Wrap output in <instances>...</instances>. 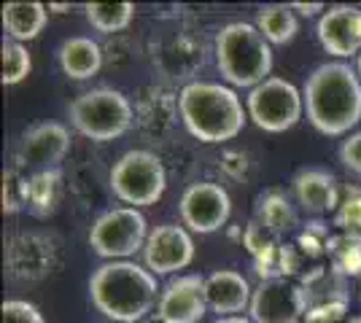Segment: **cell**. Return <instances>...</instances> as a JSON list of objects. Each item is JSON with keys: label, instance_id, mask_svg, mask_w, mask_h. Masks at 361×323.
Instances as JSON below:
<instances>
[{"label": "cell", "instance_id": "1", "mask_svg": "<svg viewBox=\"0 0 361 323\" xmlns=\"http://www.w3.org/2000/svg\"><path fill=\"white\" fill-rule=\"evenodd\" d=\"M305 113L321 135L337 138L361 122V78L348 62H324L305 81Z\"/></svg>", "mask_w": 361, "mask_h": 323}, {"label": "cell", "instance_id": "2", "mask_svg": "<svg viewBox=\"0 0 361 323\" xmlns=\"http://www.w3.org/2000/svg\"><path fill=\"white\" fill-rule=\"evenodd\" d=\"M157 275L135 262H106L90 277V299L114 323H137L157 308Z\"/></svg>", "mask_w": 361, "mask_h": 323}, {"label": "cell", "instance_id": "3", "mask_svg": "<svg viewBox=\"0 0 361 323\" xmlns=\"http://www.w3.org/2000/svg\"><path fill=\"white\" fill-rule=\"evenodd\" d=\"M178 116L200 143H226L243 132L245 108L235 89L216 81H189L178 94Z\"/></svg>", "mask_w": 361, "mask_h": 323}, {"label": "cell", "instance_id": "4", "mask_svg": "<svg viewBox=\"0 0 361 323\" xmlns=\"http://www.w3.org/2000/svg\"><path fill=\"white\" fill-rule=\"evenodd\" d=\"M216 65L224 81L232 87L254 89L270 78L272 70V44L251 22H229L216 32L213 44Z\"/></svg>", "mask_w": 361, "mask_h": 323}, {"label": "cell", "instance_id": "5", "mask_svg": "<svg viewBox=\"0 0 361 323\" xmlns=\"http://www.w3.org/2000/svg\"><path fill=\"white\" fill-rule=\"evenodd\" d=\"M135 122V110L130 97L119 89H92V92L78 94L71 103V124L78 135L94 140V143H108V140L121 138L130 132Z\"/></svg>", "mask_w": 361, "mask_h": 323}, {"label": "cell", "instance_id": "6", "mask_svg": "<svg viewBox=\"0 0 361 323\" xmlns=\"http://www.w3.org/2000/svg\"><path fill=\"white\" fill-rule=\"evenodd\" d=\"M108 184L127 208H149L162 200L167 189V172L157 154L133 148L114 162Z\"/></svg>", "mask_w": 361, "mask_h": 323}, {"label": "cell", "instance_id": "7", "mask_svg": "<svg viewBox=\"0 0 361 323\" xmlns=\"http://www.w3.org/2000/svg\"><path fill=\"white\" fill-rule=\"evenodd\" d=\"M146 215L137 208H111L100 215L90 229V248L108 262H127L137 251L146 248L149 240Z\"/></svg>", "mask_w": 361, "mask_h": 323}, {"label": "cell", "instance_id": "8", "mask_svg": "<svg viewBox=\"0 0 361 323\" xmlns=\"http://www.w3.org/2000/svg\"><path fill=\"white\" fill-rule=\"evenodd\" d=\"M248 119L264 132H286L305 113V97L286 78L270 76L245 97Z\"/></svg>", "mask_w": 361, "mask_h": 323}, {"label": "cell", "instance_id": "9", "mask_svg": "<svg viewBox=\"0 0 361 323\" xmlns=\"http://www.w3.org/2000/svg\"><path fill=\"white\" fill-rule=\"evenodd\" d=\"M248 312L254 323H300L307 315V296L297 277L259 280Z\"/></svg>", "mask_w": 361, "mask_h": 323}, {"label": "cell", "instance_id": "10", "mask_svg": "<svg viewBox=\"0 0 361 323\" xmlns=\"http://www.w3.org/2000/svg\"><path fill=\"white\" fill-rule=\"evenodd\" d=\"M71 151V129L60 122L32 124L30 129L19 138L14 148V170L19 172H41V170H57L62 159Z\"/></svg>", "mask_w": 361, "mask_h": 323}, {"label": "cell", "instance_id": "11", "mask_svg": "<svg viewBox=\"0 0 361 323\" xmlns=\"http://www.w3.org/2000/svg\"><path fill=\"white\" fill-rule=\"evenodd\" d=\"M57 246L41 232H16L6 240V272L19 283H38L54 272Z\"/></svg>", "mask_w": 361, "mask_h": 323}, {"label": "cell", "instance_id": "12", "mask_svg": "<svg viewBox=\"0 0 361 323\" xmlns=\"http://www.w3.org/2000/svg\"><path fill=\"white\" fill-rule=\"evenodd\" d=\"M183 227L197 234H213L224 227L232 215V200L224 186L213 181H197L192 184L178 202Z\"/></svg>", "mask_w": 361, "mask_h": 323}, {"label": "cell", "instance_id": "13", "mask_svg": "<svg viewBox=\"0 0 361 323\" xmlns=\"http://www.w3.org/2000/svg\"><path fill=\"white\" fill-rule=\"evenodd\" d=\"M146 270L154 275H173L195 262V240L178 224H159L149 232L143 248Z\"/></svg>", "mask_w": 361, "mask_h": 323}, {"label": "cell", "instance_id": "14", "mask_svg": "<svg viewBox=\"0 0 361 323\" xmlns=\"http://www.w3.org/2000/svg\"><path fill=\"white\" fill-rule=\"evenodd\" d=\"M208 312L202 275H178L167 283L157 302L159 323H200Z\"/></svg>", "mask_w": 361, "mask_h": 323}, {"label": "cell", "instance_id": "15", "mask_svg": "<svg viewBox=\"0 0 361 323\" xmlns=\"http://www.w3.org/2000/svg\"><path fill=\"white\" fill-rule=\"evenodd\" d=\"M316 35L326 54L345 60L361 54V8L359 6H331L318 19Z\"/></svg>", "mask_w": 361, "mask_h": 323}, {"label": "cell", "instance_id": "16", "mask_svg": "<svg viewBox=\"0 0 361 323\" xmlns=\"http://www.w3.org/2000/svg\"><path fill=\"white\" fill-rule=\"evenodd\" d=\"M205 293H208V310L219 312V318H232L251 308L254 289L251 283L235 272V270H219L205 277Z\"/></svg>", "mask_w": 361, "mask_h": 323}, {"label": "cell", "instance_id": "17", "mask_svg": "<svg viewBox=\"0 0 361 323\" xmlns=\"http://www.w3.org/2000/svg\"><path fill=\"white\" fill-rule=\"evenodd\" d=\"M294 197L307 213H329L340 208V184L329 170L302 167L291 178Z\"/></svg>", "mask_w": 361, "mask_h": 323}, {"label": "cell", "instance_id": "18", "mask_svg": "<svg viewBox=\"0 0 361 323\" xmlns=\"http://www.w3.org/2000/svg\"><path fill=\"white\" fill-rule=\"evenodd\" d=\"M57 62H60L62 73L73 81H87L97 76L103 68V49L97 41H92L87 35H73L65 38L57 49Z\"/></svg>", "mask_w": 361, "mask_h": 323}, {"label": "cell", "instance_id": "19", "mask_svg": "<svg viewBox=\"0 0 361 323\" xmlns=\"http://www.w3.org/2000/svg\"><path fill=\"white\" fill-rule=\"evenodd\" d=\"M305 296H307V310L324 308V305H340L350 302V289H348V277L334 272L331 267H313L310 272L300 277Z\"/></svg>", "mask_w": 361, "mask_h": 323}, {"label": "cell", "instance_id": "20", "mask_svg": "<svg viewBox=\"0 0 361 323\" xmlns=\"http://www.w3.org/2000/svg\"><path fill=\"white\" fill-rule=\"evenodd\" d=\"M46 22H49V8L44 3H6L3 6V27L6 35L16 41V44H27L35 41L44 32Z\"/></svg>", "mask_w": 361, "mask_h": 323}, {"label": "cell", "instance_id": "21", "mask_svg": "<svg viewBox=\"0 0 361 323\" xmlns=\"http://www.w3.org/2000/svg\"><path fill=\"white\" fill-rule=\"evenodd\" d=\"M176 110H178V100H173L165 89H149L143 92L137 106V124L149 135H162L176 122Z\"/></svg>", "mask_w": 361, "mask_h": 323}, {"label": "cell", "instance_id": "22", "mask_svg": "<svg viewBox=\"0 0 361 323\" xmlns=\"http://www.w3.org/2000/svg\"><path fill=\"white\" fill-rule=\"evenodd\" d=\"M256 27L259 32L275 44V46H286L294 41V35L300 32V22L294 8L286 3H270V6H262L256 11Z\"/></svg>", "mask_w": 361, "mask_h": 323}, {"label": "cell", "instance_id": "23", "mask_svg": "<svg viewBox=\"0 0 361 323\" xmlns=\"http://www.w3.org/2000/svg\"><path fill=\"white\" fill-rule=\"evenodd\" d=\"M254 218L262 227H267L272 234H278V237H283L286 232H291L297 227V210H294V205L288 202L286 194L278 191V189L264 191V194L256 200Z\"/></svg>", "mask_w": 361, "mask_h": 323}, {"label": "cell", "instance_id": "24", "mask_svg": "<svg viewBox=\"0 0 361 323\" xmlns=\"http://www.w3.org/2000/svg\"><path fill=\"white\" fill-rule=\"evenodd\" d=\"M329 267L343 277H361V234L337 232L326 240Z\"/></svg>", "mask_w": 361, "mask_h": 323}, {"label": "cell", "instance_id": "25", "mask_svg": "<svg viewBox=\"0 0 361 323\" xmlns=\"http://www.w3.org/2000/svg\"><path fill=\"white\" fill-rule=\"evenodd\" d=\"M57 186H60V170H41L25 178V208L35 215H49L57 202Z\"/></svg>", "mask_w": 361, "mask_h": 323}, {"label": "cell", "instance_id": "26", "mask_svg": "<svg viewBox=\"0 0 361 323\" xmlns=\"http://www.w3.org/2000/svg\"><path fill=\"white\" fill-rule=\"evenodd\" d=\"M84 14H87V22L97 32L114 35V32L130 27V22L135 16V6L133 3H87Z\"/></svg>", "mask_w": 361, "mask_h": 323}, {"label": "cell", "instance_id": "27", "mask_svg": "<svg viewBox=\"0 0 361 323\" xmlns=\"http://www.w3.org/2000/svg\"><path fill=\"white\" fill-rule=\"evenodd\" d=\"M32 60L30 51L25 49V44H16V41H3V84L6 87H16L22 84L25 78L30 76Z\"/></svg>", "mask_w": 361, "mask_h": 323}, {"label": "cell", "instance_id": "28", "mask_svg": "<svg viewBox=\"0 0 361 323\" xmlns=\"http://www.w3.org/2000/svg\"><path fill=\"white\" fill-rule=\"evenodd\" d=\"M334 227L340 232H356L361 234V189L350 186L345 197L340 200V208L334 210Z\"/></svg>", "mask_w": 361, "mask_h": 323}, {"label": "cell", "instance_id": "29", "mask_svg": "<svg viewBox=\"0 0 361 323\" xmlns=\"http://www.w3.org/2000/svg\"><path fill=\"white\" fill-rule=\"evenodd\" d=\"M22 184H25V175L19 170H6L3 172V210L6 213H16L25 208V191H22Z\"/></svg>", "mask_w": 361, "mask_h": 323}, {"label": "cell", "instance_id": "30", "mask_svg": "<svg viewBox=\"0 0 361 323\" xmlns=\"http://www.w3.org/2000/svg\"><path fill=\"white\" fill-rule=\"evenodd\" d=\"M0 310H3V323H46L44 312L25 299H8Z\"/></svg>", "mask_w": 361, "mask_h": 323}, {"label": "cell", "instance_id": "31", "mask_svg": "<svg viewBox=\"0 0 361 323\" xmlns=\"http://www.w3.org/2000/svg\"><path fill=\"white\" fill-rule=\"evenodd\" d=\"M356 315H350V305L340 302V305H324V308L307 310L302 323H353Z\"/></svg>", "mask_w": 361, "mask_h": 323}, {"label": "cell", "instance_id": "32", "mask_svg": "<svg viewBox=\"0 0 361 323\" xmlns=\"http://www.w3.org/2000/svg\"><path fill=\"white\" fill-rule=\"evenodd\" d=\"M340 162H343L350 172L361 175V129L343 140V146H340Z\"/></svg>", "mask_w": 361, "mask_h": 323}, {"label": "cell", "instance_id": "33", "mask_svg": "<svg viewBox=\"0 0 361 323\" xmlns=\"http://www.w3.org/2000/svg\"><path fill=\"white\" fill-rule=\"evenodd\" d=\"M221 172L229 175V178H243L245 172H248V156L243 154V151H224L221 156Z\"/></svg>", "mask_w": 361, "mask_h": 323}, {"label": "cell", "instance_id": "34", "mask_svg": "<svg viewBox=\"0 0 361 323\" xmlns=\"http://www.w3.org/2000/svg\"><path fill=\"white\" fill-rule=\"evenodd\" d=\"M294 11H300L302 16H316L318 11H326L324 3H288Z\"/></svg>", "mask_w": 361, "mask_h": 323}, {"label": "cell", "instance_id": "35", "mask_svg": "<svg viewBox=\"0 0 361 323\" xmlns=\"http://www.w3.org/2000/svg\"><path fill=\"white\" fill-rule=\"evenodd\" d=\"M216 323H254L251 318H243V315H232V318H219Z\"/></svg>", "mask_w": 361, "mask_h": 323}, {"label": "cell", "instance_id": "36", "mask_svg": "<svg viewBox=\"0 0 361 323\" xmlns=\"http://www.w3.org/2000/svg\"><path fill=\"white\" fill-rule=\"evenodd\" d=\"M68 8H71V6H49V11H68Z\"/></svg>", "mask_w": 361, "mask_h": 323}, {"label": "cell", "instance_id": "37", "mask_svg": "<svg viewBox=\"0 0 361 323\" xmlns=\"http://www.w3.org/2000/svg\"><path fill=\"white\" fill-rule=\"evenodd\" d=\"M356 296H359V302H361V277L356 280Z\"/></svg>", "mask_w": 361, "mask_h": 323}, {"label": "cell", "instance_id": "38", "mask_svg": "<svg viewBox=\"0 0 361 323\" xmlns=\"http://www.w3.org/2000/svg\"><path fill=\"white\" fill-rule=\"evenodd\" d=\"M356 73H359V78H361V54L356 57Z\"/></svg>", "mask_w": 361, "mask_h": 323}, {"label": "cell", "instance_id": "39", "mask_svg": "<svg viewBox=\"0 0 361 323\" xmlns=\"http://www.w3.org/2000/svg\"><path fill=\"white\" fill-rule=\"evenodd\" d=\"M353 323H361V315H356V318H353Z\"/></svg>", "mask_w": 361, "mask_h": 323}]
</instances>
